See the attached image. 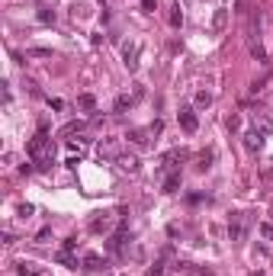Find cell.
Returning <instances> with one entry per match:
<instances>
[{"label":"cell","mask_w":273,"mask_h":276,"mask_svg":"<svg viewBox=\"0 0 273 276\" xmlns=\"http://www.w3.org/2000/svg\"><path fill=\"white\" fill-rule=\"evenodd\" d=\"M26 154L39 164V167H52L55 161V148H52V138H49V132H45V125L35 132V138L26 145Z\"/></svg>","instance_id":"obj_1"},{"label":"cell","mask_w":273,"mask_h":276,"mask_svg":"<svg viewBox=\"0 0 273 276\" xmlns=\"http://www.w3.org/2000/svg\"><path fill=\"white\" fill-rule=\"evenodd\" d=\"M113 225H116V212H97V215H93V219H90V231L93 235H110L113 231Z\"/></svg>","instance_id":"obj_2"},{"label":"cell","mask_w":273,"mask_h":276,"mask_svg":"<svg viewBox=\"0 0 273 276\" xmlns=\"http://www.w3.org/2000/svg\"><path fill=\"white\" fill-rule=\"evenodd\" d=\"M186 158H190V154H186V151H180V148L167 151V154L161 158V174H177V171H180V164H183Z\"/></svg>","instance_id":"obj_3"},{"label":"cell","mask_w":273,"mask_h":276,"mask_svg":"<svg viewBox=\"0 0 273 276\" xmlns=\"http://www.w3.org/2000/svg\"><path fill=\"white\" fill-rule=\"evenodd\" d=\"M247 225H251V219H247V212L232 215V222H228V235H232V241H244V235H247Z\"/></svg>","instance_id":"obj_4"},{"label":"cell","mask_w":273,"mask_h":276,"mask_svg":"<svg viewBox=\"0 0 273 276\" xmlns=\"http://www.w3.org/2000/svg\"><path fill=\"white\" fill-rule=\"evenodd\" d=\"M97 154H100V161H119V141L116 138H103L97 145Z\"/></svg>","instance_id":"obj_5"},{"label":"cell","mask_w":273,"mask_h":276,"mask_svg":"<svg viewBox=\"0 0 273 276\" xmlns=\"http://www.w3.org/2000/svg\"><path fill=\"white\" fill-rule=\"evenodd\" d=\"M138 52H141L138 42H125V45H122V65H125L129 71H138Z\"/></svg>","instance_id":"obj_6"},{"label":"cell","mask_w":273,"mask_h":276,"mask_svg":"<svg viewBox=\"0 0 273 276\" xmlns=\"http://www.w3.org/2000/svg\"><path fill=\"white\" fill-rule=\"evenodd\" d=\"M251 122H254L257 132H264V135H270V132H273V116L267 110H254L251 113Z\"/></svg>","instance_id":"obj_7"},{"label":"cell","mask_w":273,"mask_h":276,"mask_svg":"<svg viewBox=\"0 0 273 276\" xmlns=\"http://www.w3.org/2000/svg\"><path fill=\"white\" fill-rule=\"evenodd\" d=\"M264 145H267V135H264V132H257L254 125L244 132V148H247V151H260Z\"/></svg>","instance_id":"obj_8"},{"label":"cell","mask_w":273,"mask_h":276,"mask_svg":"<svg viewBox=\"0 0 273 276\" xmlns=\"http://www.w3.org/2000/svg\"><path fill=\"white\" fill-rule=\"evenodd\" d=\"M177 119H180V129H183V132H190V135H193V132L199 129V119H196V113L190 110V106H183V110H180V116H177Z\"/></svg>","instance_id":"obj_9"},{"label":"cell","mask_w":273,"mask_h":276,"mask_svg":"<svg viewBox=\"0 0 273 276\" xmlns=\"http://www.w3.org/2000/svg\"><path fill=\"white\" fill-rule=\"evenodd\" d=\"M151 135H154V132H151V125H148V129H129V132H125V138L132 141V145H148V141H151Z\"/></svg>","instance_id":"obj_10"},{"label":"cell","mask_w":273,"mask_h":276,"mask_svg":"<svg viewBox=\"0 0 273 276\" xmlns=\"http://www.w3.org/2000/svg\"><path fill=\"white\" fill-rule=\"evenodd\" d=\"M80 267H84L87 273H100V270L106 267V260H103L100 254H84V260H80Z\"/></svg>","instance_id":"obj_11"},{"label":"cell","mask_w":273,"mask_h":276,"mask_svg":"<svg viewBox=\"0 0 273 276\" xmlns=\"http://www.w3.org/2000/svg\"><path fill=\"white\" fill-rule=\"evenodd\" d=\"M225 26H228V10H225V7H219L216 10V13H212V32H225Z\"/></svg>","instance_id":"obj_12"},{"label":"cell","mask_w":273,"mask_h":276,"mask_svg":"<svg viewBox=\"0 0 273 276\" xmlns=\"http://www.w3.org/2000/svg\"><path fill=\"white\" fill-rule=\"evenodd\" d=\"M138 97H141V90H135L132 97H129V93H122V97H116V113H125L129 106H132V103L138 100Z\"/></svg>","instance_id":"obj_13"},{"label":"cell","mask_w":273,"mask_h":276,"mask_svg":"<svg viewBox=\"0 0 273 276\" xmlns=\"http://www.w3.org/2000/svg\"><path fill=\"white\" fill-rule=\"evenodd\" d=\"M180 183H183L180 171H177V174H167V177H164V193H177V189H180Z\"/></svg>","instance_id":"obj_14"},{"label":"cell","mask_w":273,"mask_h":276,"mask_svg":"<svg viewBox=\"0 0 273 276\" xmlns=\"http://www.w3.org/2000/svg\"><path fill=\"white\" fill-rule=\"evenodd\" d=\"M116 164H119L122 171H129V174L138 171V158H135V154H119V161H116Z\"/></svg>","instance_id":"obj_15"},{"label":"cell","mask_w":273,"mask_h":276,"mask_svg":"<svg viewBox=\"0 0 273 276\" xmlns=\"http://www.w3.org/2000/svg\"><path fill=\"white\" fill-rule=\"evenodd\" d=\"M125 235H129V231H125V225H122L119 231H116V235L110 238V250H113V254H119V250H122V241H125Z\"/></svg>","instance_id":"obj_16"},{"label":"cell","mask_w":273,"mask_h":276,"mask_svg":"<svg viewBox=\"0 0 273 276\" xmlns=\"http://www.w3.org/2000/svg\"><path fill=\"white\" fill-rule=\"evenodd\" d=\"M171 26H174V29H180V26H183V10H180V4H174V7H171Z\"/></svg>","instance_id":"obj_17"},{"label":"cell","mask_w":273,"mask_h":276,"mask_svg":"<svg viewBox=\"0 0 273 276\" xmlns=\"http://www.w3.org/2000/svg\"><path fill=\"white\" fill-rule=\"evenodd\" d=\"M58 263H65V267H77L74 250H58Z\"/></svg>","instance_id":"obj_18"},{"label":"cell","mask_w":273,"mask_h":276,"mask_svg":"<svg viewBox=\"0 0 273 276\" xmlns=\"http://www.w3.org/2000/svg\"><path fill=\"white\" fill-rule=\"evenodd\" d=\"M251 55H254V61H260V65L267 61V49H264L260 42H254V45H251Z\"/></svg>","instance_id":"obj_19"},{"label":"cell","mask_w":273,"mask_h":276,"mask_svg":"<svg viewBox=\"0 0 273 276\" xmlns=\"http://www.w3.org/2000/svg\"><path fill=\"white\" fill-rule=\"evenodd\" d=\"M77 103H80V110H87V113H93V110H97V100H93L90 93H84V97H80Z\"/></svg>","instance_id":"obj_20"},{"label":"cell","mask_w":273,"mask_h":276,"mask_svg":"<svg viewBox=\"0 0 273 276\" xmlns=\"http://www.w3.org/2000/svg\"><path fill=\"white\" fill-rule=\"evenodd\" d=\"M39 23H55V10H49V7H39Z\"/></svg>","instance_id":"obj_21"},{"label":"cell","mask_w":273,"mask_h":276,"mask_svg":"<svg viewBox=\"0 0 273 276\" xmlns=\"http://www.w3.org/2000/svg\"><path fill=\"white\" fill-rule=\"evenodd\" d=\"M209 103H212V93L209 90H199L196 93V106H209Z\"/></svg>","instance_id":"obj_22"},{"label":"cell","mask_w":273,"mask_h":276,"mask_svg":"<svg viewBox=\"0 0 273 276\" xmlns=\"http://www.w3.org/2000/svg\"><path fill=\"white\" fill-rule=\"evenodd\" d=\"M32 58H52V49H29Z\"/></svg>","instance_id":"obj_23"},{"label":"cell","mask_w":273,"mask_h":276,"mask_svg":"<svg viewBox=\"0 0 273 276\" xmlns=\"http://www.w3.org/2000/svg\"><path fill=\"white\" fill-rule=\"evenodd\" d=\"M80 129H84L80 122H68V125H65V135H74V132H80Z\"/></svg>","instance_id":"obj_24"},{"label":"cell","mask_w":273,"mask_h":276,"mask_svg":"<svg viewBox=\"0 0 273 276\" xmlns=\"http://www.w3.org/2000/svg\"><path fill=\"white\" fill-rule=\"evenodd\" d=\"M154 7H158V0H141V10H145V13H154Z\"/></svg>","instance_id":"obj_25"},{"label":"cell","mask_w":273,"mask_h":276,"mask_svg":"<svg viewBox=\"0 0 273 276\" xmlns=\"http://www.w3.org/2000/svg\"><path fill=\"white\" fill-rule=\"evenodd\" d=\"M32 212H35V209L29 206V202H26V206H19V215H23V219H29V215H32Z\"/></svg>","instance_id":"obj_26"},{"label":"cell","mask_w":273,"mask_h":276,"mask_svg":"<svg viewBox=\"0 0 273 276\" xmlns=\"http://www.w3.org/2000/svg\"><path fill=\"white\" fill-rule=\"evenodd\" d=\"M161 273H164V263H154V267L148 270V276H161Z\"/></svg>","instance_id":"obj_27"},{"label":"cell","mask_w":273,"mask_h":276,"mask_svg":"<svg viewBox=\"0 0 273 276\" xmlns=\"http://www.w3.org/2000/svg\"><path fill=\"white\" fill-rule=\"evenodd\" d=\"M74 247H77V241H74V238H68V241L61 244V250H74Z\"/></svg>","instance_id":"obj_28"},{"label":"cell","mask_w":273,"mask_h":276,"mask_svg":"<svg viewBox=\"0 0 273 276\" xmlns=\"http://www.w3.org/2000/svg\"><path fill=\"white\" fill-rule=\"evenodd\" d=\"M260 231H264V235L270 238V244H273V225H264V228H260Z\"/></svg>","instance_id":"obj_29"},{"label":"cell","mask_w":273,"mask_h":276,"mask_svg":"<svg viewBox=\"0 0 273 276\" xmlns=\"http://www.w3.org/2000/svg\"><path fill=\"white\" fill-rule=\"evenodd\" d=\"M19 276H39V273H32V270H26V263L19 267Z\"/></svg>","instance_id":"obj_30"},{"label":"cell","mask_w":273,"mask_h":276,"mask_svg":"<svg viewBox=\"0 0 273 276\" xmlns=\"http://www.w3.org/2000/svg\"><path fill=\"white\" fill-rule=\"evenodd\" d=\"M244 4H247V0H235V10H238V13H244Z\"/></svg>","instance_id":"obj_31"},{"label":"cell","mask_w":273,"mask_h":276,"mask_svg":"<svg viewBox=\"0 0 273 276\" xmlns=\"http://www.w3.org/2000/svg\"><path fill=\"white\" fill-rule=\"evenodd\" d=\"M100 4H103V7H106V0H100Z\"/></svg>","instance_id":"obj_32"}]
</instances>
